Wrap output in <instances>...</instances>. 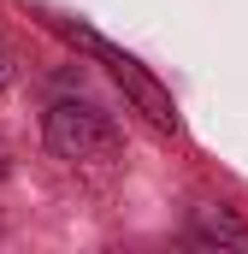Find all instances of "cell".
<instances>
[{"instance_id":"3957f363","label":"cell","mask_w":248,"mask_h":254,"mask_svg":"<svg viewBox=\"0 0 248 254\" xmlns=\"http://www.w3.org/2000/svg\"><path fill=\"white\" fill-rule=\"evenodd\" d=\"M195 243H231V249H248V225L231 213V207H201L195 225H189Z\"/></svg>"},{"instance_id":"277c9868","label":"cell","mask_w":248,"mask_h":254,"mask_svg":"<svg viewBox=\"0 0 248 254\" xmlns=\"http://www.w3.org/2000/svg\"><path fill=\"white\" fill-rule=\"evenodd\" d=\"M6 83H12V54H6V42H0V95H6Z\"/></svg>"},{"instance_id":"7a4b0ae2","label":"cell","mask_w":248,"mask_h":254,"mask_svg":"<svg viewBox=\"0 0 248 254\" xmlns=\"http://www.w3.org/2000/svg\"><path fill=\"white\" fill-rule=\"evenodd\" d=\"M42 136H48V148H54L60 160H71V166H101V160L119 154L113 119H107L101 107H89V101H54Z\"/></svg>"},{"instance_id":"6da1fadb","label":"cell","mask_w":248,"mask_h":254,"mask_svg":"<svg viewBox=\"0 0 248 254\" xmlns=\"http://www.w3.org/2000/svg\"><path fill=\"white\" fill-rule=\"evenodd\" d=\"M65 36H71L77 48H89L95 60H101L107 71H113V83H119L124 95H130V107H136V113H142L148 125H160V130H178V101H172V89H166L160 77H148V71H142V60H130L124 48H113L107 36H95V30H83V24H71Z\"/></svg>"}]
</instances>
